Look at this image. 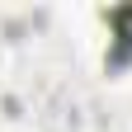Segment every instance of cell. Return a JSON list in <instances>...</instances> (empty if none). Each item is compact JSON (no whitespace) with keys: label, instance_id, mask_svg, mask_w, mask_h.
I'll return each mask as SVG.
<instances>
[{"label":"cell","instance_id":"obj_1","mask_svg":"<svg viewBox=\"0 0 132 132\" xmlns=\"http://www.w3.org/2000/svg\"><path fill=\"white\" fill-rule=\"evenodd\" d=\"M109 24H113V38H118V57H113V66H118L132 52V5H118V10L109 14Z\"/></svg>","mask_w":132,"mask_h":132}]
</instances>
